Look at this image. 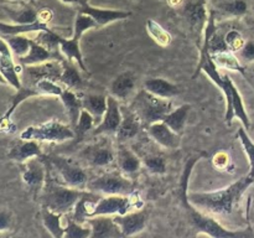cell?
Segmentation results:
<instances>
[{
  "instance_id": "1",
  "label": "cell",
  "mask_w": 254,
  "mask_h": 238,
  "mask_svg": "<svg viewBox=\"0 0 254 238\" xmlns=\"http://www.w3.org/2000/svg\"><path fill=\"white\" fill-rule=\"evenodd\" d=\"M253 182L254 178L246 175L221 190L188 193V200L201 212L221 216L230 215L240 205L241 198Z\"/></svg>"
},
{
  "instance_id": "2",
  "label": "cell",
  "mask_w": 254,
  "mask_h": 238,
  "mask_svg": "<svg viewBox=\"0 0 254 238\" xmlns=\"http://www.w3.org/2000/svg\"><path fill=\"white\" fill-rule=\"evenodd\" d=\"M200 160V155H193L190 158V160L186 163L185 169H184L183 176H181V191H183L184 205H185L186 211H188L189 218L192 225V227L196 230V235H206L213 238H235V237H248L252 233L247 231H231L223 227L217 220L211 217L208 213L201 212L196 207H193L188 200V185L189 178L192 171L193 165Z\"/></svg>"
},
{
  "instance_id": "3",
  "label": "cell",
  "mask_w": 254,
  "mask_h": 238,
  "mask_svg": "<svg viewBox=\"0 0 254 238\" xmlns=\"http://www.w3.org/2000/svg\"><path fill=\"white\" fill-rule=\"evenodd\" d=\"M87 193L88 190L69 187L66 185L49 182L46 180L42 193V205L55 212L66 215L73 211L76 203Z\"/></svg>"
},
{
  "instance_id": "4",
  "label": "cell",
  "mask_w": 254,
  "mask_h": 238,
  "mask_svg": "<svg viewBox=\"0 0 254 238\" xmlns=\"http://www.w3.org/2000/svg\"><path fill=\"white\" fill-rule=\"evenodd\" d=\"M130 108L138 114L141 123L149 125L155 121L163 120L166 114L173 109V104L170 99L160 98L149 93L146 89H143L136 94Z\"/></svg>"
},
{
  "instance_id": "5",
  "label": "cell",
  "mask_w": 254,
  "mask_h": 238,
  "mask_svg": "<svg viewBox=\"0 0 254 238\" xmlns=\"http://www.w3.org/2000/svg\"><path fill=\"white\" fill-rule=\"evenodd\" d=\"M93 27H98V24L96 20L88 14H83V12H78L74 20V26H73V35L71 39H64L62 37L61 44H60V51L61 54L66 57L68 61H76L78 64L79 68L82 71L87 72L86 66L83 62V56H82L81 47H79V41L81 37L87 30L93 29Z\"/></svg>"
},
{
  "instance_id": "6",
  "label": "cell",
  "mask_w": 254,
  "mask_h": 238,
  "mask_svg": "<svg viewBox=\"0 0 254 238\" xmlns=\"http://www.w3.org/2000/svg\"><path fill=\"white\" fill-rule=\"evenodd\" d=\"M76 136L73 129L64 123L51 119L37 126H29L25 129L20 138L25 140L50 141V143H62Z\"/></svg>"
},
{
  "instance_id": "7",
  "label": "cell",
  "mask_w": 254,
  "mask_h": 238,
  "mask_svg": "<svg viewBox=\"0 0 254 238\" xmlns=\"http://www.w3.org/2000/svg\"><path fill=\"white\" fill-rule=\"evenodd\" d=\"M87 190L103 195H130L134 192V183L122 171H112L89 180Z\"/></svg>"
},
{
  "instance_id": "8",
  "label": "cell",
  "mask_w": 254,
  "mask_h": 238,
  "mask_svg": "<svg viewBox=\"0 0 254 238\" xmlns=\"http://www.w3.org/2000/svg\"><path fill=\"white\" fill-rule=\"evenodd\" d=\"M222 78L223 84L221 87V91L223 92L226 98V123H227V125H231L233 118H238L241 120V123L243 124V126L248 130L251 126V120L247 111H246L242 96H241L240 91L235 86V83H233L232 79L230 78L228 74H222Z\"/></svg>"
},
{
  "instance_id": "9",
  "label": "cell",
  "mask_w": 254,
  "mask_h": 238,
  "mask_svg": "<svg viewBox=\"0 0 254 238\" xmlns=\"http://www.w3.org/2000/svg\"><path fill=\"white\" fill-rule=\"evenodd\" d=\"M134 192L130 195H106L99 197L92 210L91 217L94 216H116L126 215L131 208H141L143 202L139 198H133Z\"/></svg>"
},
{
  "instance_id": "10",
  "label": "cell",
  "mask_w": 254,
  "mask_h": 238,
  "mask_svg": "<svg viewBox=\"0 0 254 238\" xmlns=\"http://www.w3.org/2000/svg\"><path fill=\"white\" fill-rule=\"evenodd\" d=\"M49 164L57 171L62 185L86 190L87 183L89 181L88 175L81 166L61 156H51L49 158Z\"/></svg>"
},
{
  "instance_id": "11",
  "label": "cell",
  "mask_w": 254,
  "mask_h": 238,
  "mask_svg": "<svg viewBox=\"0 0 254 238\" xmlns=\"http://www.w3.org/2000/svg\"><path fill=\"white\" fill-rule=\"evenodd\" d=\"M40 158H32L21 163L22 181L34 192L35 196L44 190L47 178V164Z\"/></svg>"
},
{
  "instance_id": "12",
  "label": "cell",
  "mask_w": 254,
  "mask_h": 238,
  "mask_svg": "<svg viewBox=\"0 0 254 238\" xmlns=\"http://www.w3.org/2000/svg\"><path fill=\"white\" fill-rule=\"evenodd\" d=\"M24 78L25 82L21 84H32L39 79H52V81H60L62 74V61L59 60H51L44 63L32 64V66H24Z\"/></svg>"
},
{
  "instance_id": "13",
  "label": "cell",
  "mask_w": 254,
  "mask_h": 238,
  "mask_svg": "<svg viewBox=\"0 0 254 238\" xmlns=\"http://www.w3.org/2000/svg\"><path fill=\"white\" fill-rule=\"evenodd\" d=\"M0 73L2 74L7 84L14 87L16 91L21 87V78L19 76L21 73V67L15 64L11 50L1 36H0Z\"/></svg>"
},
{
  "instance_id": "14",
  "label": "cell",
  "mask_w": 254,
  "mask_h": 238,
  "mask_svg": "<svg viewBox=\"0 0 254 238\" xmlns=\"http://www.w3.org/2000/svg\"><path fill=\"white\" fill-rule=\"evenodd\" d=\"M122 121V109L118 103V99L113 96L107 97V111L103 118L97 124L96 129L93 130L94 135H102V134H116L118 131L119 125Z\"/></svg>"
},
{
  "instance_id": "15",
  "label": "cell",
  "mask_w": 254,
  "mask_h": 238,
  "mask_svg": "<svg viewBox=\"0 0 254 238\" xmlns=\"http://www.w3.org/2000/svg\"><path fill=\"white\" fill-rule=\"evenodd\" d=\"M91 227V238H118L123 237L122 231L112 216H94L86 221Z\"/></svg>"
},
{
  "instance_id": "16",
  "label": "cell",
  "mask_w": 254,
  "mask_h": 238,
  "mask_svg": "<svg viewBox=\"0 0 254 238\" xmlns=\"http://www.w3.org/2000/svg\"><path fill=\"white\" fill-rule=\"evenodd\" d=\"M148 134L154 141L166 149H178L180 146V135L174 131L165 121H155L148 125Z\"/></svg>"
},
{
  "instance_id": "17",
  "label": "cell",
  "mask_w": 254,
  "mask_h": 238,
  "mask_svg": "<svg viewBox=\"0 0 254 238\" xmlns=\"http://www.w3.org/2000/svg\"><path fill=\"white\" fill-rule=\"evenodd\" d=\"M113 218L121 228L123 237H130L144 231L148 215L145 211H139V212H128L126 215H116L113 216Z\"/></svg>"
},
{
  "instance_id": "18",
  "label": "cell",
  "mask_w": 254,
  "mask_h": 238,
  "mask_svg": "<svg viewBox=\"0 0 254 238\" xmlns=\"http://www.w3.org/2000/svg\"><path fill=\"white\" fill-rule=\"evenodd\" d=\"M79 12L88 14L96 20L98 26H104L111 22L117 21V20H124L131 15L130 11H124V10L116 9H103V7H96L89 2L79 6Z\"/></svg>"
},
{
  "instance_id": "19",
  "label": "cell",
  "mask_w": 254,
  "mask_h": 238,
  "mask_svg": "<svg viewBox=\"0 0 254 238\" xmlns=\"http://www.w3.org/2000/svg\"><path fill=\"white\" fill-rule=\"evenodd\" d=\"M122 109V121L119 125L118 131L116 133L117 138L122 141L129 140L135 138L139 134L141 128V120L138 114L131 108L121 107Z\"/></svg>"
},
{
  "instance_id": "20",
  "label": "cell",
  "mask_w": 254,
  "mask_h": 238,
  "mask_svg": "<svg viewBox=\"0 0 254 238\" xmlns=\"http://www.w3.org/2000/svg\"><path fill=\"white\" fill-rule=\"evenodd\" d=\"M82 156L89 165L94 168H106L111 165L116 159L113 150L109 146L102 145V144L87 146L82 153Z\"/></svg>"
},
{
  "instance_id": "21",
  "label": "cell",
  "mask_w": 254,
  "mask_h": 238,
  "mask_svg": "<svg viewBox=\"0 0 254 238\" xmlns=\"http://www.w3.org/2000/svg\"><path fill=\"white\" fill-rule=\"evenodd\" d=\"M40 156H42V151L39 143L36 140H25L21 138L12 145L9 151V158L19 163H24L29 159L40 158Z\"/></svg>"
},
{
  "instance_id": "22",
  "label": "cell",
  "mask_w": 254,
  "mask_h": 238,
  "mask_svg": "<svg viewBox=\"0 0 254 238\" xmlns=\"http://www.w3.org/2000/svg\"><path fill=\"white\" fill-rule=\"evenodd\" d=\"M135 88V76L133 72L127 71L118 74L111 83V96L118 101H127Z\"/></svg>"
},
{
  "instance_id": "23",
  "label": "cell",
  "mask_w": 254,
  "mask_h": 238,
  "mask_svg": "<svg viewBox=\"0 0 254 238\" xmlns=\"http://www.w3.org/2000/svg\"><path fill=\"white\" fill-rule=\"evenodd\" d=\"M17 60H19L21 66H32V64L44 63V62L51 61V60H59V55H57V52L47 50L46 47L40 45L35 40H31L29 52Z\"/></svg>"
},
{
  "instance_id": "24",
  "label": "cell",
  "mask_w": 254,
  "mask_h": 238,
  "mask_svg": "<svg viewBox=\"0 0 254 238\" xmlns=\"http://www.w3.org/2000/svg\"><path fill=\"white\" fill-rule=\"evenodd\" d=\"M144 89H146L149 93L154 94V96L165 99L173 98V97L178 96L179 92H180L179 87L174 84L173 82L165 78H158V77L146 79L144 82Z\"/></svg>"
},
{
  "instance_id": "25",
  "label": "cell",
  "mask_w": 254,
  "mask_h": 238,
  "mask_svg": "<svg viewBox=\"0 0 254 238\" xmlns=\"http://www.w3.org/2000/svg\"><path fill=\"white\" fill-rule=\"evenodd\" d=\"M47 24H44L40 20L31 22V24H6L0 21V36L7 35H25L29 32H40L44 30H49Z\"/></svg>"
},
{
  "instance_id": "26",
  "label": "cell",
  "mask_w": 254,
  "mask_h": 238,
  "mask_svg": "<svg viewBox=\"0 0 254 238\" xmlns=\"http://www.w3.org/2000/svg\"><path fill=\"white\" fill-rule=\"evenodd\" d=\"M62 213L55 212L50 208L42 207V223L47 232L55 238H62L64 236V226H62Z\"/></svg>"
},
{
  "instance_id": "27",
  "label": "cell",
  "mask_w": 254,
  "mask_h": 238,
  "mask_svg": "<svg viewBox=\"0 0 254 238\" xmlns=\"http://www.w3.org/2000/svg\"><path fill=\"white\" fill-rule=\"evenodd\" d=\"M60 98H61L62 103H64V108H66L67 114H68L69 119H71L72 125L76 126L79 114H81L82 108H83L82 107V99H79L71 88H64V92L60 96Z\"/></svg>"
},
{
  "instance_id": "28",
  "label": "cell",
  "mask_w": 254,
  "mask_h": 238,
  "mask_svg": "<svg viewBox=\"0 0 254 238\" xmlns=\"http://www.w3.org/2000/svg\"><path fill=\"white\" fill-rule=\"evenodd\" d=\"M190 109V104H183V106L178 107V108L171 109V111L166 114L165 118L163 119V121H165L174 131L181 133V130H183L184 126H185L186 120H188Z\"/></svg>"
},
{
  "instance_id": "29",
  "label": "cell",
  "mask_w": 254,
  "mask_h": 238,
  "mask_svg": "<svg viewBox=\"0 0 254 238\" xmlns=\"http://www.w3.org/2000/svg\"><path fill=\"white\" fill-rule=\"evenodd\" d=\"M118 165L122 173L126 174L127 176H130L138 173L141 163L133 151L129 150V149L122 148L118 151Z\"/></svg>"
},
{
  "instance_id": "30",
  "label": "cell",
  "mask_w": 254,
  "mask_h": 238,
  "mask_svg": "<svg viewBox=\"0 0 254 238\" xmlns=\"http://www.w3.org/2000/svg\"><path fill=\"white\" fill-rule=\"evenodd\" d=\"M82 107L96 118L102 120L107 111V97L102 94H88L82 98Z\"/></svg>"
},
{
  "instance_id": "31",
  "label": "cell",
  "mask_w": 254,
  "mask_h": 238,
  "mask_svg": "<svg viewBox=\"0 0 254 238\" xmlns=\"http://www.w3.org/2000/svg\"><path fill=\"white\" fill-rule=\"evenodd\" d=\"M60 82L66 84L67 88L71 89L78 88L83 83L81 74H79L78 69H77V66L72 63V61H68V60L62 61V74Z\"/></svg>"
},
{
  "instance_id": "32",
  "label": "cell",
  "mask_w": 254,
  "mask_h": 238,
  "mask_svg": "<svg viewBox=\"0 0 254 238\" xmlns=\"http://www.w3.org/2000/svg\"><path fill=\"white\" fill-rule=\"evenodd\" d=\"M213 62L216 63V66L218 68H225V69H231V71H238L241 73H243V66L238 61L237 56L235 55V52H232L231 50L223 52H218V54L211 55Z\"/></svg>"
},
{
  "instance_id": "33",
  "label": "cell",
  "mask_w": 254,
  "mask_h": 238,
  "mask_svg": "<svg viewBox=\"0 0 254 238\" xmlns=\"http://www.w3.org/2000/svg\"><path fill=\"white\" fill-rule=\"evenodd\" d=\"M1 37L5 40V42L9 45L12 55H15L17 59L25 56V55L29 52L31 40H30L29 37L25 36V35H7V36Z\"/></svg>"
},
{
  "instance_id": "34",
  "label": "cell",
  "mask_w": 254,
  "mask_h": 238,
  "mask_svg": "<svg viewBox=\"0 0 254 238\" xmlns=\"http://www.w3.org/2000/svg\"><path fill=\"white\" fill-rule=\"evenodd\" d=\"M146 31H148V34L150 35L151 39L156 44L163 47L169 46L171 44V41H173V37H171L170 32L164 29L159 22H156L153 19L148 20V22H146Z\"/></svg>"
},
{
  "instance_id": "35",
  "label": "cell",
  "mask_w": 254,
  "mask_h": 238,
  "mask_svg": "<svg viewBox=\"0 0 254 238\" xmlns=\"http://www.w3.org/2000/svg\"><path fill=\"white\" fill-rule=\"evenodd\" d=\"M237 136L241 145H242L243 150H245L246 155H247L248 161H250V173H248V175L254 178V141L251 139V136L248 135L247 129H246L245 126L238 129Z\"/></svg>"
},
{
  "instance_id": "36",
  "label": "cell",
  "mask_w": 254,
  "mask_h": 238,
  "mask_svg": "<svg viewBox=\"0 0 254 238\" xmlns=\"http://www.w3.org/2000/svg\"><path fill=\"white\" fill-rule=\"evenodd\" d=\"M220 11L223 15L232 17H240L247 14L248 5L245 0H228V1H223L218 5Z\"/></svg>"
},
{
  "instance_id": "37",
  "label": "cell",
  "mask_w": 254,
  "mask_h": 238,
  "mask_svg": "<svg viewBox=\"0 0 254 238\" xmlns=\"http://www.w3.org/2000/svg\"><path fill=\"white\" fill-rule=\"evenodd\" d=\"M25 86H31L36 89L40 93V96H54V97H60L64 92L60 84L56 83V81H52V79H39L35 83L32 84H25Z\"/></svg>"
},
{
  "instance_id": "38",
  "label": "cell",
  "mask_w": 254,
  "mask_h": 238,
  "mask_svg": "<svg viewBox=\"0 0 254 238\" xmlns=\"http://www.w3.org/2000/svg\"><path fill=\"white\" fill-rule=\"evenodd\" d=\"M62 37L60 35H57L56 32L52 31L51 29L44 30V31L37 32V36L35 39V41L39 42L40 45H42L44 47H46L47 50L52 52H57L60 49V44H61Z\"/></svg>"
},
{
  "instance_id": "39",
  "label": "cell",
  "mask_w": 254,
  "mask_h": 238,
  "mask_svg": "<svg viewBox=\"0 0 254 238\" xmlns=\"http://www.w3.org/2000/svg\"><path fill=\"white\" fill-rule=\"evenodd\" d=\"M92 230L91 227H84L82 223L76 222L72 220L71 217L68 218L67 226H64V238H88L91 237Z\"/></svg>"
},
{
  "instance_id": "40",
  "label": "cell",
  "mask_w": 254,
  "mask_h": 238,
  "mask_svg": "<svg viewBox=\"0 0 254 238\" xmlns=\"http://www.w3.org/2000/svg\"><path fill=\"white\" fill-rule=\"evenodd\" d=\"M96 124V118L89 113L87 109L82 108L81 114H79L78 121H77L76 126H74V133H76V136L81 138V136L86 135L89 130H92Z\"/></svg>"
},
{
  "instance_id": "41",
  "label": "cell",
  "mask_w": 254,
  "mask_h": 238,
  "mask_svg": "<svg viewBox=\"0 0 254 238\" xmlns=\"http://www.w3.org/2000/svg\"><path fill=\"white\" fill-rule=\"evenodd\" d=\"M188 15L190 17L191 21L193 24L196 22H200V21H207V17H208V11L206 9V4L203 0L197 2H193V4H190L188 7Z\"/></svg>"
},
{
  "instance_id": "42",
  "label": "cell",
  "mask_w": 254,
  "mask_h": 238,
  "mask_svg": "<svg viewBox=\"0 0 254 238\" xmlns=\"http://www.w3.org/2000/svg\"><path fill=\"white\" fill-rule=\"evenodd\" d=\"M144 165H145V168L148 169L151 174H155V175H164V174L166 173V170H168L166 161L163 156H146V158L144 159Z\"/></svg>"
},
{
  "instance_id": "43",
  "label": "cell",
  "mask_w": 254,
  "mask_h": 238,
  "mask_svg": "<svg viewBox=\"0 0 254 238\" xmlns=\"http://www.w3.org/2000/svg\"><path fill=\"white\" fill-rule=\"evenodd\" d=\"M10 17L15 24H31L39 20V12L35 11L32 7L26 6L12 14Z\"/></svg>"
},
{
  "instance_id": "44",
  "label": "cell",
  "mask_w": 254,
  "mask_h": 238,
  "mask_svg": "<svg viewBox=\"0 0 254 238\" xmlns=\"http://www.w3.org/2000/svg\"><path fill=\"white\" fill-rule=\"evenodd\" d=\"M225 40L228 49H230L232 52L241 51L243 45L246 44L243 36L241 35L240 31H237V30H231V31H228L227 34L225 35Z\"/></svg>"
},
{
  "instance_id": "45",
  "label": "cell",
  "mask_w": 254,
  "mask_h": 238,
  "mask_svg": "<svg viewBox=\"0 0 254 238\" xmlns=\"http://www.w3.org/2000/svg\"><path fill=\"white\" fill-rule=\"evenodd\" d=\"M208 49H210V54L215 55L218 52L228 51V46L226 44L225 36L222 34H218L217 31L213 35H211L210 39H208Z\"/></svg>"
},
{
  "instance_id": "46",
  "label": "cell",
  "mask_w": 254,
  "mask_h": 238,
  "mask_svg": "<svg viewBox=\"0 0 254 238\" xmlns=\"http://www.w3.org/2000/svg\"><path fill=\"white\" fill-rule=\"evenodd\" d=\"M212 161L216 169L223 171V170H227V169L230 168L231 158L226 151H220V153H217L215 156H213Z\"/></svg>"
},
{
  "instance_id": "47",
  "label": "cell",
  "mask_w": 254,
  "mask_h": 238,
  "mask_svg": "<svg viewBox=\"0 0 254 238\" xmlns=\"http://www.w3.org/2000/svg\"><path fill=\"white\" fill-rule=\"evenodd\" d=\"M241 57L246 61H254V41H247L240 51Z\"/></svg>"
},
{
  "instance_id": "48",
  "label": "cell",
  "mask_w": 254,
  "mask_h": 238,
  "mask_svg": "<svg viewBox=\"0 0 254 238\" xmlns=\"http://www.w3.org/2000/svg\"><path fill=\"white\" fill-rule=\"evenodd\" d=\"M11 213L7 212V211H1L0 212V232L1 231H7L11 226Z\"/></svg>"
},
{
  "instance_id": "49",
  "label": "cell",
  "mask_w": 254,
  "mask_h": 238,
  "mask_svg": "<svg viewBox=\"0 0 254 238\" xmlns=\"http://www.w3.org/2000/svg\"><path fill=\"white\" fill-rule=\"evenodd\" d=\"M52 17V12L49 9H44L41 11H39V20L44 24H49V21Z\"/></svg>"
},
{
  "instance_id": "50",
  "label": "cell",
  "mask_w": 254,
  "mask_h": 238,
  "mask_svg": "<svg viewBox=\"0 0 254 238\" xmlns=\"http://www.w3.org/2000/svg\"><path fill=\"white\" fill-rule=\"evenodd\" d=\"M61 1L68 5H78V6H82V5L88 2V0H61Z\"/></svg>"
},
{
  "instance_id": "51",
  "label": "cell",
  "mask_w": 254,
  "mask_h": 238,
  "mask_svg": "<svg viewBox=\"0 0 254 238\" xmlns=\"http://www.w3.org/2000/svg\"><path fill=\"white\" fill-rule=\"evenodd\" d=\"M166 1H168V4L170 5V6L176 7V6H179V5L183 4L184 0H166Z\"/></svg>"
},
{
  "instance_id": "52",
  "label": "cell",
  "mask_w": 254,
  "mask_h": 238,
  "mask_svg": "<svg viewBox=\"0 0 254 238\" xmlns=\"http://www.w3.org/2000/svg\"><path fill=\"white\" fill-rule=\"evenodd\" d=\"M0 83H2V84L7 83V82L5 81V78H4V77H2V74H1V73H0Z\"/></svg>"
},
{
  "instance_id": "53",
  "label": "cell",
  "mask_w": 254,
  "mask_h": 238,
  "mask_svg": "<svg viewBox=\"0 0 254 238\" xmlns=\"http://www.w3.org/2000/svg\"><path fill=\"white\" fill-rule=\"evenodd\" d=\"M11 1H20V0H11Z\"/></svg>"
}]
</instances>
